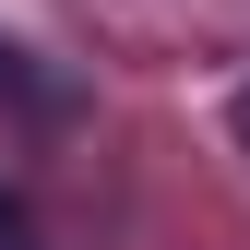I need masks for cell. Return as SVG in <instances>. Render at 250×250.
I'll list each match as a JSON object with an SVG mask.
<instances>
[{
    "label": "cell",
    "mask_w": 250,
    "mask_h": 250,
    "mask_svg": "<svg viewBox=\"0 0 250 250\" xmlns=\"http://www.w3.org/2000/svg\"><path fill=\"white\" fill-rule=\"evenodd\" d=\"M238 143H250V83H238Z\"/></svg>",
    "instance_id": "2"
},
{
    "label": "cell",
    "mask_w": 250,
    "mask_h": 250,
    "mask_svg": "<svg viewBox=\"0 0 250 250\" xmlns=\"http://www.w3.org/2000/svg\"><path fill=\"white\" fill-rule=\"evenodd\" d=\"M0 96H12V107H60V83H48V72H36L12 36H0Z\"/></svg>",
    "instance_id": "1"
}]
</instances>
